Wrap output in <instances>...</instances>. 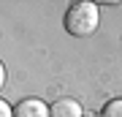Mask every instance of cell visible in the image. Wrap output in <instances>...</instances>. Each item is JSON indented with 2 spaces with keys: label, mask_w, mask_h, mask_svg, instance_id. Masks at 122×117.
<instances>
[{
  "label": "cell",
  "mask_w": 122,
  "mask_h": 117,
  "mask_svg": "<svg viewBox=\"0 0 122 117\" xmlns=\"http://www.w3.org/2000/svg\"><path fill=\"white\" fill-rule=\"evenodd\" d=\"M100 25V11L95 3L90 0H79V3H71L65 11V30L76 38H90L92 33L98 30Z\"/></svg>",
  "instance_id": "obj_1"
},
{
  "label": "cell",
  "mask_w": 122,
  "mask_h": 117,
  "mask_svg": "<svg viewBox=\"0 0 122 117\" xmlns=\"http://www.w3.org/2000/svg\"><path fill=\"white\" fill-rule=\"evenodd\" d=\"M14 117H52V112L41 98H22L14 106Z\"/></svg>",
  "instance_id": "obj_2"
},
{
  "label": "cell",
  "mask_w": 122,
  "mask_h": 117,
  "mask_svg": "<svg viewBox=\"0 0 122 117\" xmlns=\"http://www.w3.org/2000/svg\"><path fill=\"white\" fill-rule=\"evenodd\" d=\"M52 117H81V104L76 98H57L49 106Z\"/></svg>",
  "instance_id": "obj_3"
},
{
  "label": "cell",
  "mask_w": 122,
  "mask_h": 117,
  "mask_svg": "<svg viewBox=\"0 0 122 117\" xmlns=\"http://www.w3.org/2000/svg\"><path fill=\"white\" fill-rule=\"evenodd\" d=\"M103 117H122V98H111L103 106Z\"/></svg>",
  "instance_id": "obj_4"
},
{
  "label": "cell",
  "mask_w": 122,
  "mask_h": 117,
  "mask_svg": "<svg viewBox=\"0 0 122 117\" xmlns=\"http://www.w3.org/2000/svg\"><path fill=\"white\" fill-rule=\"evenodd\" d=\"M0 117H14V106H8L5 101H0Z\"/></svg>",
  "instance_id": "obj_5"
}]
</instances>
